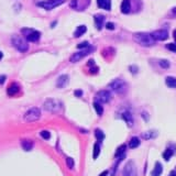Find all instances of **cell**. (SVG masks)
Segmentation results:
<instances>
[{"label":"cell","instance_id":"6da1fadb","mask_svg":"<svg viewBox=\"0 0 176 176\" xmlns=\"http://www.w3.org/2000/svg\"><path fill=\"white\" fill-rule=\"evenodd\" d=\"M133 40L136 41L138 44H140L142 46H152L155 44V40L152 38V34L150 33H144V32H139V33H134L133 34Z\"/></svg>","mask_w":176,"mask_h":176},{"label":"cell","instance_id":"7a4b0ae2","mask_svg":"<svg viewBox=\"0 0 176 176\" xmlns=\"http://www.w3.org/2000/svg\"><path fill=\"white\" fill-rule=\"evenodd\" d=\"M41 118V110L38 107H33L26 111L23 116V120L26 122H34Z\"/></svg>","mask_w":176,"mask_h":176},{"label":"cell","instance_id":"3957f363","mask_svg":"<svg viewBox=\"0 0 176 176\" xmlns=\"http://www.w3.org/2000/svg\"><path fill=\"white\" fill-rule=\"evenodd\" d=\"M109 87L114 92H117V94H123V92H126V90H127V84L122 79L117 78L109 84Z\"/></svg>","mask_w":176,"mask_h":176},{"label":"cell","instance_id":"277c9868","mask_svg":"<svg viewBox=\"0 0 176 176\" xmlns=\"http://www.w3.org/2000/svg\"><path fill=\"white\" fill-rule=\"evenodd\" d=\"M96 50L95 46H88L87 48H85L83 51H79V52H76L74 53L72 56H70V62L72 63H76V62H79L82 58L84 57H86L87 55H89L90 53H92L94 51Z\"/></svg>","mask_w":176,"mask_h":176},{"label":"cell","instance_id":"5b68a950","mask_svg":"<svg viewBox=\"0 0 176 176\" xmlns=\"http://www.w3.org/2000/svg\"><path fill=\"white\" fill-rule=\"evenodd\" d=\"M12 44H13V46L21 53H24L29 50V44L26 43V40L20 38V36H13Z\"/></svg>","mask_w":176,"mask_h":176},{"label":"cell","instance_id":"8992f818","mask_svg":"<svg viewBox=\"0 0 176 176\" xmlns=\"http://www.w3.org/2000/svg\"><path fill=\"white\" fill-rule=\"evenodd\" d=\"M64 1L65 0H45V1L38 2L36 4L41 8L45 9V10H52V9L61 6L62 4H64Z\"/></svg>","mask_w":176,"mask_h":176},{"label":"cell","instance_id":"52a82bcc","mask_svg":"<svg viewBox=\"0 0 176 176\" xmlns=\"http://www.w3.org/2000/svg\"><path fill=\"white\" fill-rule=\"evenodd\" d=\"M22 32L26 33V38L29 42H38L41 38V33L39 31L30 30V29H22Z\"/></svg>","mask_w":176,"mask_h":176},{"label":"cell","instance_id":"ba28073f","mask_svg":"<svg viewBox=\"0 0 176 176\" xmlns=\"http://www.w3.org/2000/svg\"><path fill=\"white\" fill-rule=\"evenodd\" d=\"M110 99H111V94L109 90H100L97 92L96 102H99L102 105V104H107Z\"/></svg>","mask_w":176,"mask_h":176},{"label":"cell","instance_id":"9c48e42d","mask_svg":"<svg viewBox=\"0 0 176 176\" xmlns=\"http://www.w3.org/2000/svg\"><path fill=\"white\" fill-rule=\"evenodd\" d=\"M60 102L54 99H48L44 102V109L50 112H56L60 110Z\"/></svg>","mask_w":176,"mask_h":176},{"label":"cell","instance_id":"30bf717a","mask_svg":"<svg viewBox=\"0 0 176 176\" xmlns=\"http://www.w3.org/2000/svg\"><path fill=\"white\" fill-rule=\"evenodd\" d=\"M155 41H165L168 38V32L166 30H156L151 33Z\"/></svg>","mask_w":176,"mask_h":176},{"label":"cell","instance_id":"8fae6325","mask_svg":"<svg viewBox=\"0 0 176 176\" xmlns=\"http://www.w3.org/2000/svg\"><path fill=\"white\" fill-rule=\"evenodd\" d=\"M19 92H20V86L17 83H12L8 87V89H7V94H8L9 96H14Z\"/></svg>","mask_w":176,"mask_h":176},{"label":"cell","instance_id":"7c38bea8","mask_svg":"<svg viewBox=\"0 0 176 176\" xmlns=\"http://www.w3.org/2000/svg\"><path fill=\"white\" fill-rule=\"evenodd\" d=\"M68 83V76L67 75H61L56 80V86L58 88H64Z\"/></svg>","mask_w":176,"mask_h":176},{"label":"cell","instance_id":"4fadbf2b","mask_svg":"<svg viewBox=\"0 0 176 176\" xmlns=\"http://www.w3.org/2000/svg\"><path fill=\"white\" fill-rule=\"evenodd\" d=\"M94 21H95V24H96L97 29H98V30H101V29H102L104 21H105V17L101 16V14H96V16L94 17Z\"/></svg>","mask_w":176,"mask_h":176},{"label":"cell","instance_id":"5bb4252c","mask_svg":"<svg viewBox=\"0 0 176 176\" xmlns=\"http://www.w3.org/2000/svg\"><path fill=\"white\" fill-rule=\"evenodd\" d=\"M97 4H98L99 8H102L105 10L111 9V1L110 0H97Z\"/></svg>","mask_w":176,"mask_h":176},{"label":"cell","instance_id":"9a60e30c","mask_svg":"<svg viewBox=\"0 0 176 176\" xmlns=\"http://www.w3.org/2000/svg\"><path fill=\"white\" fill-rule=\"evenodd\" d=\"M163 172V166L162 164L160 162H156L155 163V167H154V170L152 171L151 173V176H161Z\"/></svg>","mask_w":176,"mask_h":176},{"label":"cell","instance_id":"2e32d148","mask_svg":"<svg viewBox=\"0 0 176 176\" xmlns=\"http://www.w3.org/2000/svg\"><path fill=\"white\" fill-rule=\"evenodd\" d=\"M130 9H131L130 0H123L122 4H121V12L127 14V13L130 12Z\"/></svg>","mask_w":176,"mask_h":176},{"label":"cell","instance_id":"e0dca14e","mask_svg":"<svg viewBox=\"0 0 176 176\" xmlns=\"http://www.w3.org/2000/svg\"><path fill=\"white\" fill-rule=\"evenodd\" d=\"M21 146L24 151H28V152H29V151H31L32 148H33V142L31 140H22Z\"/></svg>","mask_w":176,"mask_h":176},{"label":"cell","instance_id":"ac0fdd59","mask_svg":"<svg viewBox=\"0 0 176 176\" xmlns=\"http://www.w3.org/2000/svg\"><path fill=\"white\" fill-rule=\"evenodd\" d=\"M122 118L126 120V122L129 127H132L133 126V119H132V114L129 112V111H124L122 114Z\"/></svg>","mask_w":176,"mask_h":176},{"label":"cell","instance_id":"d6986e66","mask_svg":"<svg viewBox=\"0 0 176 176\" xmlns=\"http://www.w3.org/2000/svg\"><path fill=\"white\" fill-rule=\"evenodd\" d=\"M132 173H133V164L132 162H129L123 170L122 176H132Z\"/></svg>","mask_w":176,"mask_h":176},{"label":"cell","instance_id":"ffe728a7","mask_svg":"<svg viewBox=\"0 0 176 176\" xmlns=\"http://www.w3.org/2000/svg\"><path fill=\"white\" fill-rule=\"evenodd\" d=\"M86 31H87V26H79L76 31L74 32V36L75 38H79V36H82L84 33H86Z\"/></svg>","mask_w":176,"mask_h":176},{"label":"cell","instance_id":"44dd1931","mask_svg":"<svg viewBox=\"0 0 176 176\" xmlns=\"http://www.w3.org/2000/svg\"><path fill=\"white\" fill-rule=\"evenodd\" d=\"M140 139L138 138V136H133L131 140H130V142H129V148L130 149H136V148H138L139 145H140Z\"/></svg>","mask_w":176,"mask_h":176},{"label":"cell","instance_id":"7402d4cb","mask_svg":"<svg viewBox=\"0 0 176 176\" xmlns=\"http://www.w3.org/2000/svg\"><path fill=\"white\" fill-rule=\"evenodd\" d=\"M165 83L170 88H176V77H172V76H168L165 79Z\"/></svg>","mask_w":176,"mask_h":176},{"label":"cell","instance_id":"603a6c76","mask_svg":"<svg viewBox=\"0 0 176 176\" xmlns=\"http://www.w3.org/2000/svg\"><path fill=\"white\" fill-rule=\"evenodd\" d=\"M94 108H95V110H96V112L98 116H102V114H104V108H102V105L101 104H99V102H94Z\"/></svg>","mask_w":176,"mask_h":176},{"label":"cell","instance_id":"cb8c5ba5","mask_svg":"<svg viewBox=\"0 0 176 176\" xmlns=\"http://www.w3.org/2000/svg\"><path fill=\"white\" fill-rule=\"evenodd\" d=\"M126 149H127V145L126 144H122L121 146H119L118 149H117V151H116V156H117V158L122 156L123 153L126 152Z\"/></svg>","mask_w":176,"mask_h":176},{"label":"cell","instance_id":"d4e9b609","mask_svg":"<svg viewBox=\"0 0 176 176\" xmlns=\"http://www.w3.org/2000/svg\"><path fill=\"white\" fill-rule=\"evenodd\" d=\"M99 153H100V145H99V143H96V144L94 145V153H92L94 160H96V158H98Z\"/></svg>","mask_w":176,"mask_h":176},{"label":"cell","instance_id":"484cf974","mask_svg":"<svg viewBox=\"0 0 176 176\" xmlns=\"http://www.w3.org/2000/svg\"><path fill=\"white\" fill-rule=\"evenodd\" d=\"M95 136H96V139L98 142H101V141L105 139V134H104V132L99 130V129H97L96 131H95Z\"/></svg>","mask_w":176,"mask_h":176},{"label":"cell","instance_id":"4316f807","mask_svg":"<svg viewBox=\"0 0 176 176\" xmlns=\"http://www.w3.org/2000/svg\"><path fill=\"white\" fill-rule=\"evenodd\" d=\"M173 153H174V151L171 149H167L164 153H163V158H164V160L165 161H168L170 158H171V156L173 155Z\"/></svg>","mask_w":176,"mask_h":176},{"label":"cell","instance_id":"83f0119b","mask_svg":"<svg viewBox=\"0 0 176 176\" xmlns=\"http://www.w3.org/2000/svg\"><path fill=\"white\" fill-rule=\"evenodd\" d=\"M142 136H143V139L149 140V139H152V138H154V136H156V133H155L154 131H148V132H145V133H143Z\"/></svg>","mask_w":176,"mask_h":176},{"label":"cell","instance_id":"f1b7e54d","mask_svg":"<svg viewBox=\"0 0 176 176\" xmlns=\"http://www.w3.org/2000/svg\"><path fill=\"white\" fill-rule=\"evenodd\" d=\"M40 136H41V138H43L44 140H48L51 138V133L48 131H46V130H43V131L40 132Z\"/></svg>","mask_w":176,"mask_h":176},{"label":"cell","instance_id":"f546056e","mask_svg":"<svg viewBox=\"0 0 176 176\" xmlns=\"http://www.w3.org/2000/svg\"><path fill=\"white\" fill-rule=\"evenodd\" d=\"M66 164H67V167H70V170L74 168V160L72 158H66Z\"/></svg>","mask_w":176,"mask_h":176},{"label":"cell","instance_id":"4dcf8cb0","mask_svg":"<svg viewBox=\"0 0 176 176\" xmlns=\"http://www.w3.org/2000/svg\"><path fill=\"white\" fill-rule=\"evenodd\" d=\"M160 65H161V67H163V68H168V67H170V62L166 61V60H161V61H160Z\"/></svg>","mask_w":176,"mask_h":176},{"label":"cell","instance_id":"1f68e13d","mask_svg":"<svg viewBox=\"0 0 176 176\" xmlns=\"http://www.w3.org/2000/svg\"><path fill=\"white\" fill-rule=\"evenodd\" d=\"M88 46H90L89 43H88L87 41H85V42H82V43H79L77 45V48H87Z\"/></svg>","mask_w":176,"mask_h":176},{"label":"cell","instance_id":"d6a6232c","mask_svg":"<svg viewBox=\"0 0 176 176\" xmlns=\"http://www.w3.org/2000/svg\"><path fill=\"white\" fill-rule=\"evenodd\" d=\"M166 48L170 50V51H173V52H176V43H170L166 45Z\"/></svg>","mask_w":176,"mask_h":176},{"label":"cell","instance_id":"836d02e7","mask_svg":"<svg viewBox=\"0 0 176 176\" xmlns=\"http://www.w3.org/2000/svg\"><path fill=\"white\" fill-rule=\"evenodd\" d=\"M106 28H107L108 30H114V23H112V22H108V23L106 24Z\"/></svg>","mask_w":176,"mask_h":176},{"label":"cell","instance_id":"e575fe53","mask_svg":"<svg viewBox=\"0 0 176 176\" xmlns=\"http://www.w3.org/2000/svg\"><path fill=\"white\" fill-rule=\"evenodd\" d=\"M75 96L76 97H82L83 96V92H82V90H75Z\"/></svg>","mask_w":176,"mask_h":176},{"label":"cell","instance_id":"d590c367","mask_svg":"<svg viewBox=\"0 0 176 176\" xmlns=\"http://www.w3.org/2000/svg\"><path fill=\"white\" fill-rule=\"evenodd\" d=\"M6 78H7V77H6L4 75H1V76H0V85H2V84L6 82Z\"/></svg>","mask_w":176,"mask_h":176},{"label":"cell","instance_id":"8d00e7d4","mask_svg":"<svg viewBox=\"0 0 176 176\" xmlns=\"http://www.w3.org/2000/svg\"><path fill=\"white\" fill-rule=\"evenodd\" d=\"M107 175H108V171H104L102 173L99 174V176H107Z\"/></svg>","mask_w":176,"mask_h":176},{"label":"cell","instance_id":"74e56055","mask_svg":"<svg viewBox=\"0 0 176 176\" xmlns=\"http://www.w3.org/2000/svg\"><path fill=\"white\" fill-rule=\"evenodd\" d=\"M173 36H174V39H175V42H176V30H174V32H173Z\"/></svg>","mask_w":176,"mask_h":176},{"label":"cell","instance_id":"f35d334b","mask_svg":"<svg viewBox=\"0 0 176 176\" xmlns=\"http://www.w3.org/2000/svg\"><path fill=\"white\" fill-rule=\"evenodd\" d=\"M2 57H4V54H2V52H1V51H0V60H1V58H2Z\"/></svg>","mask_w":176,"mask_h":176},{"label":"cell","instance_id":"ab89813d","mask_svg":"<svg viewBox=\"0 0 176 176\" xmlns=\"http://www.w3.org/2000/svg\"><path fill=\"white\" fill-rule=\"evenodd\" d=\"M171 176H176V173H175V172H172V173H171Z\"/></svg>","mask_w":176,"mask_h":176},{"label":"cell","instance_id":"60d3db41","mask_svg":"<svg viewBox=\"0 0 176 176\" xmlns=\"http://www.w3.org/2000/svg\"><path fill=\"white\" fill-rule=\"evenodd\" d=\"M173 13H174V14H176V7L174 9H173Z\"/></svg>","mask_w":176,"mask_h":176}]
</instances>
